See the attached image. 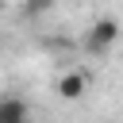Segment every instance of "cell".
Here are the masks:
<instances>
[{
  "label": "cell",
  "mask_w": 123,
  "mask_h": 123,
  "mask_svg": "<svg viewBox=\"0 0 123 123\" xmlns=\"http://www.w3.org/2000/svg\"><path fill=\"white\" fill-rule=\"evenodd\" d=\"M0 123H31V108L19 96H4L0 100Z\"/></svg>",
  "instance_id": "3"
},
{
  "label": "cell",
  "mask_w": 123,
  "mask_h": 123,
  "mask_svg": "<svg viewBox=\"0 0 123 123\" xmlns=\"http://www.w3.org/2000/svg\"><path fill=\"white\" fill-rule=\"evenodd\" d=\"M119 35H123L119 19H115V15H100V19H92V27H88V35H85V46H88L92 54H104V50H111V46L119 42Z\"/></svg>",
  "instance_id": "1"
},
{
  "label": "cell",
  "mask_w": 123,
  "mask_h": 123,
  "mask_svg": "<svg viewBox=\"0 0 123 123\" xmlns=\"http://www.w3.org/2000/svg\"><path fill=\"white\" fill-rule=\"evenodd\" d=\"M58 92H62V100H81L88 92V73H62L58 77Z\"/></svg>",
  "instance_id": "2"
},
{
  "label": "cell",
  "mask_w": 123,
  "mask_h": 123,
  "mask_svg": "<svg viewBox=\"0 0 123 123\" xmlns=\"http://www.w3.org/2000/svg\"><path fill=\"white\" fill-rule=\"evenodd\" d=\"M42 12H50V0H27V4H23V15H27V19H35V15H42Z\"/></svg>",
  "instance_id": "4"
}]
</instances>
